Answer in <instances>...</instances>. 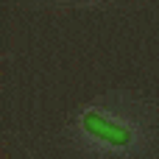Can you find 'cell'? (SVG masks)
<instances>
[{
  "instance_id": "obj_1",
  "label": "cell",
  "mask_w": 159,
  "mask_h": 159,
  "mask_svg": "<svg viewBox=\"0 0 159 159\" xmlns=\"http://www.w3.org/2000/svg\"><path fill=\"white\" fill-rule=\"evenodd\" d=\"M84 129L92 137H98L103 143H112V145H129L131 143V131L126 126H120V123H115V120H109V117H103L98 112L84 115Z\"/></svg>"
}]
</instances>
